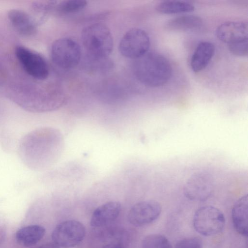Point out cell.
<instances>
[{
	"instance_id": "9c48e42d",
	"label": "cell",
	"mask_w": 248,
	"mask_h": 248,
	"mask_svg": "<svg viewBox=\"0 0 248 248\" xmlns=\"http://www.w3.org/2000/svg\"><path fill=\"white\" fill-rule=\"evenodd\" d=\"M161 209L160 204L155 201L147 200L137 202L129 210L128 220L136 226L149 224L159 217Z\"/></svg>"
},
{
	"instance_id": "8992f818",
	"label": "cell",
	"mask_w": 248,
	"mask_h": 248,
	"mask_svg": "<svg viewBox=\"0 0 248 248\" xmlns=\"http://www.w3.org/2000/svg\"><path fill=\"white\" fill-rule=\"evenodd\" d=\"M15 55L25 71L33 78L45 80L49 75V67L38 53L22 46L15 48Z\"/></svg>"
},
{
	"instance_id": "e0dca14e",
	"label": "cell",
	"mask_w": 248,
	"mask_h": 248,
	"mask_svg": "<svg viewBox=\"0 0 248 248\" xmlns=\"http://www.w3.org/2000/svg\"><path fill=\"white\" fill-rule=\"evenodd\" d=\"M156 8L158 12L163 14H174L192 12L195 6L186 1L168 0L159 2Z\"/></svg>"
},
{
	"instance_id": "7c38bea8",
	"label": "cell",
	"mask_w": 248,
	"mask_h": 248,
	"mask_svg": "<svg viewBox=\"0 0 248 248\" xmlns=\"http://www.w3.org/2000/svg\"><path fill=\"white\" fill-rule=\"evenodd\" d=\"M8 19L15 30L21 35L31 36L36 31L37 25L30 14L19 9H11Z\"/></svg>"
},
{
	"instance_id": "ba28073f",
	"label": "cell",
	"mask_w": 248,
	"mask_h": 248,
	"mask_svg": "<svg viewBox=\"0 0 248 248\" xmlns=\"http://www.w3.org/2000/svg\"><path fill=\"white\" fill-rule=\"evenodd\" d=\"M214 188L212 176L205 172L193 174L186 181L184 194L188 199L194 201H204L212 195Z\"/></svg>"
},
{
	"instance_id": "7402d4cb",
	"label": "cell",
	"mask_w": 248,
	"mask_h": 248,
	"mask_svg": "<svg viewBox=\"0 0 248 248\" xmlns=\"http://www.w3.org/2000/svg\"><path fill=\"white\" fill-rule=\"evenodd\" d=\"M102 248H124V247L120 243L113 242L106 244Z\"/></svg>"
},
{
	"instance_id": "ac0fdd59",
	"label": "cell",
	"mask_w": 248,
	"mask_h": 248,
	"mask_svg": "<svg viewBox=\"0 0 248 248\" xmlns=\"http://www.w3.org/2000/svg\"><path fill=\"white\" fill-rule=\"evenodd\" d=\"M141 248H171V246L165 236L152 234L146 236L143 239Z\"/></svg>"
},
{
	"instance_id": "30bf717a",
	"label": "cell",
	"mask_w": 248,
	"mask_h": 248,
	"mask_svg": "<svg viewBox=\"0 0 248 248\" xmlns=\"http://www.w3.org/2000/svg\"><path fill=\"white\" fill-rule=\"evenodd\" d=\"M216 35L227 45L248 40V25L245 21H227L219 25Z\"/></svg>"
},
{
	"instance_id": "5bb4252c",
	"label": "cell",
	"mask_w": 248,
	"mask_h": 248,
	"mask_svg": "<svg viewBox=\"0 0 248 248\" xmlns=\"http://www.w3.org/2000/svg\"><path fill=\"white\" fill-rule=\"evenodd\" d=\"M248 195L240 198L234 204L232 211V218L235 230L240 234L248 236Z\"/></svg>"
},
{
	"instance_id": "3957f363",
	"label": "cell",
	"mask_w": 248,
	"mask_h": 248,
	"mask_svg": "<svg viewBox=\"0 0 248 248\" xmlns=\"http://www.w3.org/2000/svg\"><path fill=\"white\" fill-rule=\"evenodd\" d=\"M52 61L57 66L65 69L76 66L81 58V49L78 43L69 37L56 40L50 49Z\"/></svg>"
},
{
	"instance_id": "277c9868",
	"label": "cell",
	"mask_w": 248,
	"mask_h": 248,
	"mask_svg": "<svg viewBox=\"0 0 248 248\" xmlns=\"http://www.w3.org/2000/svg\"><path fill=\"white\" fill-rule=\"evenodd\" d=\"M225 222L223 213L212 206H205L198 209L193 219L195 230L204 236H211L221 232Z\"/></svg>"
},
{
	"instance_id": "9a60e30c",
	"label": "cell",
	"mask_w": 248,
	"mask_h": 248,
	"mask_svg": "<svg viewBox=\"0 0 248 248\" xmlns=\"http://www.w3.org/2000/svg\"><path fill=\"white\" fill-rule=\"evenodd\" d=\"M203 25L202 19L197 16L186 15L178 16L168 20L165 28L175 31H191L200 29Z\"/></svg>"
},
{
	"instance_id": "4fadbf2b",
	"label": "cell",
	"mask_w": 248,
	"mask_h": 248,
	"mask_svg": "<svg viewBox=\"0 0 248 248\" xmlns=\"http://www.w3.org/2000/svg\"><path fill=\"white\" fill-rule=\"evenodd\" d=\"M215 52L214 45L209 41L200 42L193 52L191 60L190 66L194 72L203 70L208 65Z\"/></svg>"
},
{
	"instance_id": "6da1fadb",
	"label": "cell",
	"mask_w": 248,
	"mask_h": 248,
	"mask_svg": "<svg viewBox=\"0 0 248 248\" xmlns=\"http://www.w3.org/2000/svg\"><path fill=\"white\" fill-rule=\"evenodd\" d=\"M136 78L142 84L156 88L166 84L172 75V67L164 56L155 52H148L137 59L133 66Z\"/></svg>"
},
{
	"instance_id": "2e32d148",
	"label": "cell",
	"mask_w": 248,
	"mask_h": 248,
	"mask_svg": "<svg viewBox=\"0 0 248 248\" xmlns=\"http://www.w3.org/2000/svg\"><path fill=\"white\" fill-rule=\"evenodd\" d=\"M45 229L42 226L32 225L24 227L16 232V239L21 245L28 247L39 242L45 234Z\"/></svg>"
},
{
	"instance_id": "44dd1931",
	"label": "cell",
	"mask_w": 248,
	"mask_h": 248,
	"mask_svg": "<svg viewBox=\"0 0 248 248\" xmlns=\"http://www.w3.org/2000/svg\"><path fill=\"white\" fill-rule=\"evenodd\" d=\"M175 248H202V245L199 238L191 237L185 238L178 241Z\"/></svg>"
},
{
	"instance_id": "603a6c76",
	"label": "cell",
	"mask_w": 248,
	"mask_h": 248,
	"mask_svg": "<svg viewBox=\"0 0 248 248\" xmlns=\"http://www.w3.org/2000/svg\"><path fill=\"white\" fill-rule=\"evenodd\" d=\"M37 248H59V247L54 243H49L41 245Z\"/></svg>"
},
{
	"instance_id": "8fae6325",
	"label": "cell",
	"mask_w": 248,
	"mask_h": 248,
	"mask_svg": "<svg viewBox=\"0 0 248 248\" xmlns=\"http://www.w3.org/2000/svg\"><path fill=\"white\" fill-rule=\"evenodd\" d=\"M121 211V203L116 201L106 202L96 208L90 220V225L95 228L104 226L115 220Z\"/></svg>"
},
{
	"instance_id": "ffe728a7",
	"label": "cell",
	"mask_w": 248,
	"mask_h": 248,
	"mask_svg": "<svg viewBox=\"0 0 248 248\" xmlns=\"http://www.w3.org/2000/svg\"><path fill=\"white\" fill-rule=\"evenodd\" d=\"M227 46L229 51L235 56L245 57L248 55V40Z\"/></svg>"
},
{
	"instance_id": "d6986e66",
	"label": "cell",
	"mask_w": 248,
	"mask_h": 248,
	"mask_svg": "<svg viewBox=\"0 0 248 248\" xmlns=\"http://www.w3.org/2000/svg\"><path fill=\"white\" fill-rule=\"evenodd\" d=\"M86 5L87 1L84 0H67L62 1L58 9L64 13H73L82 10Z\"/></svg>"
},
{
	"instance_id": "7a4b0ae2",
	"label": "cell",
	"mask_w": 248,
	"mask_h": 248,
	"mask_svg": "<svg viewBox=\"0 0 248 248\" xmlns=\"http://www.w3.org/2000/svg\"><path fill=\"white\" fill-rule=\"evenodd\" d=\"M81 40L87 53L96 60L107 58L112 51L113 40L111 32L101 23L85 27L81 32Z\"/></svg>"
},
{
	"instance_id": "52a82bcc",
	"label": "cell",
	"mask_w": 248,
	"mask_h": 248,
	"mask_svg": "<svg viewBox=\"0 0 248 248\" xmlns=\"http://www.w3.org/2000/svg\"><path fill=\"white\" fill-rule=\"evenodd\" d=\"M85 228L81 222L68 220L59 224L52 233L53 243L59 248H73L79 244L85 235Z\"/></svg>"
},
{
	"instance_id": "5b68a950",
	"label": "cell",
	"mask_w": 248,
	"mask_h": 248,
	"mask_svg": "<svg viewBox=\"0 0 248 248\" xmlns=\"http://www.w3.org/2000/svg\"><path fill=\"white\" fill-rule=\"evenodd\" d=\"M150 39L143 30L133 28L125 32L119 45L120 53L124 57L137 59L148 52Z\"/></svg>"
}]
</instances>
